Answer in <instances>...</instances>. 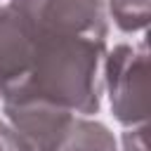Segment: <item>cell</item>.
I'll list each match as a JSON object with an SVG mask.
<instances>
[{
  "label": "cell",
  "instance_id": "obj_3",
  "mask_svg": "<svg viewBox=\"0 0 151 151\" xmlns=\"http://www.w3.org/2000/svg\"><path fill=\"white\" fill-rule=\"evenodd\" d=\"M0 151H31V146L9 127L7 120H0Z\"/></svg>",
  "mask_w": 151,
  "mask_h": 151
},
{
  "label": "cell",
  "instance_id": "obj_4",
  "mask_svg": "<svg viewBox=\"0 0 151 151\" xmlns=\"http://www.w3.org/2000/svg\"><path fill=\"white\" fill-rule=\"evenodd\" d=\"M123 146L125 151H149V142H146V125H137L130 127L123 137Z\"/></svg>",
  "mask_w": 151,
  "mask_h": 151
},
{
  "label": "cell",
  "instance_id": "obj_5",
  "mask_svg": "<svg viewBox=\"0 0 151 151\" xmlns=\"http://www.w3.org/2000/svg\"><path fill=\"white\" fill-rule=\"evenodd\" d=\"M0 2H2V0H0Z\"/></svg>",
  "mask_w": 151,
  "mask_h": 151
},
{
  "label": "cell",
  "instance_id": "obj_1",
  "mask_svg": "<svg viewBox=\"0 0 151 151\" xmlns=\"http://www.w3.org/2000/svg\"><path fill=\"white\" fill-rule=\"evenodd\" d=\"M146 42L118 45L104 61V80L109 85L111 109L127 125H146L149 118V59Z\"/></svg>",
  "mask_w": 151,
  "mask_h": 151
},
{
  "label": "cell",
  "instance_id": "obj_2",
  "mask_svg": "<svg viewBox=\"0 0 151 151\" xmlns=\"http://www.w3.org/2000/svg\"><path fill=\"white\" fill-rule=\"evenodd\" d=\"M111 14L125 33L142 31L149 24V0H111Z\"/></svg>",
  "mask_w": 151,
  "mask_h": 151
}]
</instances>
